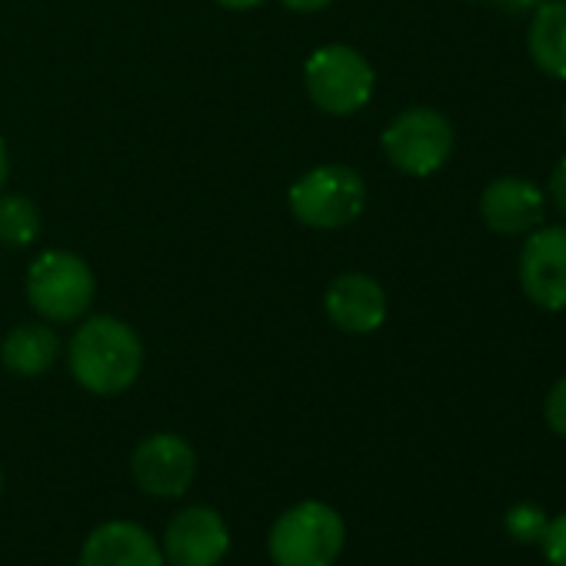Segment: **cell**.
<instances>
[{
  "mask_svg": "<svg viewBox=\"0 0 566 566\" xmlns=\"http://www.w3.org/2000/svg\"><path fill=\"white\" fill-rule=\"evenodd\" d=\"M304 84L321 111L334 117H350L370 104L377 74L360 51L347 44H327L311 54L304 67Z\"/></svg>",
  "mask_w": 566,
  "mask_h": 566,
  "instance_id": "5",
  "label": "cell"
},
{
  "mask_svg": "<svg viewBox=\"0 0 566 566\" xmlns=\"http://www.w3.org/2000/svg\"><path fill=\"white\" fill-rule=\"evenodd\" d=\"M8 147H4V137H0V190H4V184H8Z\"/></svg>",
  "mask_w": 566,
  "mask_h": 566,
  "instance_id": "23",
  "label": "cell"
},
{
  "mask_svg": "<svg viewBox=\"0 0 566 566\" xmlns=\"http://www.w3.org/2000/svg\"><path fill=\"white\" fill-rule=\"evenodd\" d=\"M324 311L344 334H374L387 321V294L367 273H340L327 287Z\"/></svg>",
  "mask_w": 566,
  "mask_h": 566,
  "instance_id": "11",
  "label": "cell"
},
{
  "mask_svg": "<svg viewBox=\"0 0 566 566\" xmlns=\"http://www.w3.org/2000/svg\"><path fill=\"white\" fill-rule=\"evenodd\" d=\"M563 127H566V104H563Z\"/></svg>",
  "mask_w": 566,
  "mask_h": 566,
  "instance_id": "25",
  "label": "cell"
},
{
  "mask_svg": "<svg viewBox=\"0 0 566 566\" xmlns=\"http://www.w3.org/2000/svg\"><path fill=\"white\" fill-rule=\"evenodd\" d=\"M344 539V516L321 500H304L276 516L266 549L276 566H334Z\"/></svg>",
  "mask_w": 566,
  "mask_h": 566,
  "instance_id": "2",
  "label": "cell"
},
{
  "mask_svg": "<svg viewBox=\"0 0 566 566\" xmlns=\"http://www.w3.org/2000/svg\"><path fill=\"white\" fill-rule=\"evenodd\" d=\"M130 473L147 496L177 500L197 476V453L177 433H150L130 457Z\"/></svg>",
  "mask_w": 566,
  "mask_h": 566,
  "instance_id": "8",
  "label": "cell"
},
{
  "mask_svg": "<svg viewBox=\"0 0 566 566\" xmlns=\"http://www.w3.org/2000/svg\"><path fill=\"white\" fill-rule=\"evenodd\" d=\"M67 364L84 390L114 397L137 384L144 370V344L130 324L117 317H91L74 331Z\"/></svg>",
  "mask_w": 566,
  "mask_h": 566,
  "instance_id": "1",
  "label": "cell"
},
{
  "mask_svg": "<svg viewBox=\"0 0 566 566\" xmlns=\"http://www.w3.org/2000/svg\"><path fill=\"white\" fill-rule=\"evenodd\" d=\"M291 213L314 230L350 227L367 207V184L347 164H324L307 170L287 193Z\"/></svg>",
  "mask_w": 566,
  "mask_h": 566,
  "instance_id": "3",
  "label": "cell"
},
{
  "mask_svg": "<svg viewBox=\"0 0 566 566\" xmlns=\"http://www.w3.org/2000/svg\"><path fill=\"white\" fill-rule=\"evenodd\" d=\"M167 566H217L230 549V530L210 506H187L170 516L164 530Z\"/></svg>",
  "mask_w": 566,
  "mask_h": 566,
  "instance_id": "9",
  "label": "cell"
},
{
  "mask_svg": "<svg viewBox=\"0 0 566 566\" xmlns=\"http://www.w3.org/2000/svg\"><path fill=\"white\" fill-rule=\"evenodd\" d=\"M526 51L546 77L566 81V0H546L533 11Z\"/></svg>",
  "mask_w": 566,
  "mask_h": 566,
  "instance_id": "14",
  "label": "cell"
},
{
  "mask_svg": "<svg viewBox=\"0 0 566 566\" xmlns=\"http://www.w3.org/2000/svg\"><path fill=\"white\" fill-rule=\"evenodd\" d=\"M496 4H503L506 11H536L546 0H496Z\"/></svg>",
  "mask_w": 566,
  "mask_h": 566,
  "instance_id": "21",
  "label": "cell"
},
{
  "mask_svg": "<svg viewBox=\"0 0 566 566\" xmlns=\"http://www.w3.org/2000/svg\"><path fill=\"white\" fill-rule=\"evenodd\" d=\"M543 413H546L549 430H556L559 437H566V377H559V380L553 384V390L546 394Z\"/></svg>",
  "mask_w": 566,
  "mask_h": 566,
  "instance_id": "18",
  "label": "cell"
},
{
  "mask_svg": "<svg viewBox=\"0 0 566 566\" xmlns=\"http://www.w3.org/2000/svg\"><path fill=\"white\" fill-rule=\"evenodd\" d=\"M61 337L51 324H21L0 344V360L14 377H41L57 364Z\"/></svg>",
  "mask_w": 566,
  "mask_h": 566,
  "instance_id": "13",
  "label": "cell"
},
{
  "mask_svg": "<svg viewBox=\"0 0 566 566\" xmlns=\"http://www.w3.org/2000/svg\"><path fill=\"white\" fill-rule=\"evenodd\" d=\"M280 4L287 11H297V14H317V11L331 8L334 0H280Z\"/></svg>",
  "mask_w": 566,
  "mask_h": 566,
  "instance_id": "20",
  "label": "cell"
},
{
  "mask_svg": "<svg viewBox=\"0 0 566 566\" xmlns=\"http://www.w3.org/2000/svg\"><path fill=\"white\" fill-rule=\"evenodd\" d=\"M28 301L51 324H74L94 304V273L71 250H48L28 270Z\"/></svg>",
  "mask_w": 566,
  "mask_h": 566,
  "instance_id": "4",
  "label": "cell"
},
{
  "mask_svg": "<svg viewBox=\"0 0 566 566\" xmlns=\"http://www.w3.org/2000/svg\"><path fill=\"white\" fill-rule=\"evenodd\" d=\"M503 523H506V533H510L516 543L533 546V543L543 539L549 516H546L536 503H513V506L506 510V520H503Z\"/></svg>",
  "mask_w": 566,
  "mask_h": 566,
  "instance_id": "16",
  "label": "cell"
},
{
  "mask_svg": "<svg viewBox=\"0 0 566 566\" xmlns=\"http://www.w3.org/2000/svg\"><path fill=\"white\" fill-rule=\"evenodd\" d=\"M0 493H4V470H0Z\"/></svg>",
  "mask_w": 566,
  "mask_h": 566,
  "instance_id": "24",
  "label": "cell"
},
{
  "mask_svg": "<svg viewBox=\"0 0 566 566\" xmlns=\"http://www.w3.org/2000/svg\"><path fill=\"white\" fill-rule=\"evenodd\" d=\"M549 200L559 210V217H566V157L556 164V170L549 177Z\"/></svg>",
  "mask_w": 566,
  "mask_h": 566,
  "instance_id": "19",
  "label": "cell"
},
{
  "mask_svg": "<svg viewBox=\"0 0 566 566\" xmlns=\"http://www.w3.org/2000/svg\"><path fill=\"white\" fill-rule=\"evenodd\" d=\"M384 154L410 177L437 174L453 154V127L433 107H410L384 130Z\"/></svg>",
  "mask_w": 566,
  "mask_h": 566,
  "instance_id": "6",
  "label": "cell"
},
{
  "mask_svg": "<svg viewBox=\"0 0 566 566\" xmlns=\"http://www.w3.org/2000/svg\"><path fill=\"white\" fill-rule=\"evenodd\" d=\"M520 287L539 311H566V223L530 230L520 250Z\"/></svg>",
  "mask_w": 566,
  "mask_h": 566,
  "instance_id": "7",
  "label": "cell"
},
{
  "mask_svg": "<svg viewBox=\"0 0 566 566\" xmlns=\"http://www.w3.org/2000/svg\"><path fill=\"white\" fill-rule=\"evenodd\" d=\"M546 197L533 180L523 177H496L486 184L480 197V217L493 233L520 237L543 223Z\"/></svg>",
  "mask_w": 566,
  "mask_h": 566,
  "instance_id": "10",
  "label": "cell"
},
{
  "mask_svg": "<svg viewBox=\"0 0 566 566\" xmlns=\"http://www.w3.org/2000/svg\"><path fill=\"white\" fill-rule=\"evenodd\" d=\"M217 4L227 11H253L256 4H263V0H217Z\"/></svg>",
  "mask_w": 566,
  "mask_h": 566,
  "instance_id": "22",
  "label": "cell"
},
{
  "mask_svg": "<svg viewBox=\"0 0 566 566\" xmlns=\"http://www.w3.org/2000/svg\"><path fill=\"white\" fill-rule=\"evenodd\" d=\"M81 566H167L160 543L134 520L101 523L81 549Z\"/></svg>",
  "mask_w": 566,
  "mask_h": 566,
  "instance_id": "12",
  "label": "cell"
},
{
  "mask_svg": "<svg viewBox=\"0 0 566 566\" xmlns=\"http://www.w3.org/2000/svg\"><path fill=\"white\" fill-rule=\"evenodd\" d=\"M539 546H543V556L553 566H566V513H559V516H553L546 523V533H543Z\"/></svg>",
  "mask_w": 566,
  "mask_h": 566,
  "instance_id": "17",
  "label": "cell"
},
{
  "mask_svg": "<svg viewBox=\"0 0 566 566\" xmlns=\"http://www.w3.org/2000/svg\"><path fill=\"white\" fill-rule=\"evenodd\" d=\"M41 233V210L24 193H0V243L28 247Z\"/></svg>",
  "mask_w": 566,
  "mask_h": 566,
  "instance_id": "15",
  "label": "cell"
}]
</instances>
